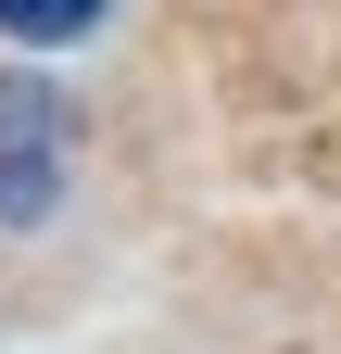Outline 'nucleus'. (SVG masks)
Wrapping results in <instances>:
<instances>
[{"mask_svg":"<svg viewBox=\"0 0 341 354\" xmlns=\"http://www.w3.org/2000/svg\"><path fill=\"white\" fill-rule=\"evenodd\" d=\"M114 13V0H0V38H26V51H76Z\"/></svg>","mask_w":341,"mask_h":354,"instance_id":"f03ea898","label":"nucleus"},{"mask_svg":"<svg viewBox=\"0 0 341 354\" xmlns=\"http://www.w3.org/2000/svg\"><path fill=\"white\" fill-rule=\"evenodd\" d=\"M64 102L38 76H0V228H38L64 203Z\"/></svg>","mask_w":341,"mask_h":354,"instance_id":"f257e3e1","label":"nucleus"}]
</instances>
